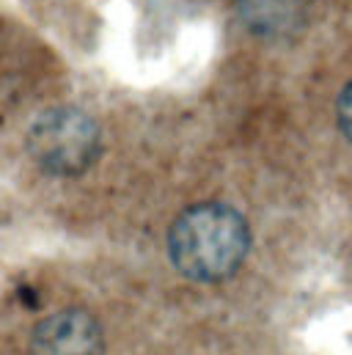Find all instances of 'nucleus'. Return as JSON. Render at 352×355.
I'll return each mask as SVG.
<instances>
[{"instance_id": "1", "label": "nucleus", "mask_w": 352, "mask_h": 355, "mask_svg": "<svg viewBox=\"0 0 352 355\" xmlns=\"http://www.w3.org/2000/svg\"><path fill=\"white\" fill-rule=\"evenodd\" d=\"M251 251L248 220L229 204L201 201L187 207L168 232V254L179 275L198 284L231 278Z\"/></svg>"}, {"instance_id": "4", "label": "nucleus", "mask_w": 352, "mask_h": 355, "mask_svg": "<svg viewBox=\"0 0 352 355\" xmlns=\"http://www.w3.org/2000/svg\"><path fill=\"white\" fill-rule=\"evenodd\" d=\"M339 124L352 141V83L342 91V99H339Z\"/></svg>"}, {"instance_id": "3", "label": "nucleus", "mask_w": 352, "mask_h": 355, "mask_svg": "<svg viewBox=\"0 0 352 355\" xmlns=\"http://www.w3.org/2000/svg\"><path fill=\"white\" fill-rule=\"evenodd\" d=\"M105 334L86 309H61L44 317L30 336V355H102Z\"/></svg>"}, {"instance_id": "2", "label": "nucleus", "mask_w": 352, "mask_h": 355, "mask_svg": "<svg viewBox=\"0 0 352 355\" xmlns=\"http://www.w3.org/2000/svg\"><path fill=\"white\" fill-rule=\"evenodd\" d=\"M30 160L50 177H80L102 152V130L80 107H50L39 113L25 135Z\"/></svg>"}]
</instances>
